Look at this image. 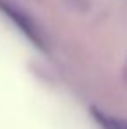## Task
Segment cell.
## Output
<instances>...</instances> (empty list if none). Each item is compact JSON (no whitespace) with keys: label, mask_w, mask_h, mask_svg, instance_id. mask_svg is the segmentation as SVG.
<instances>
[{"label":"cell","mask_w":127,"mask_h":129,"mask_svg":"<svg viewBox=\"0 0 127 129\" xmlns=\"http://www.w3.org/2000/svg\"><path fill=\"white\" fill-rule=\"evenodd\" d=\"M98 119L106 126V129H127V122L120 119H111V117H101L98 115Z\"/></svg>","instance_id":"1"}]
</instances>
